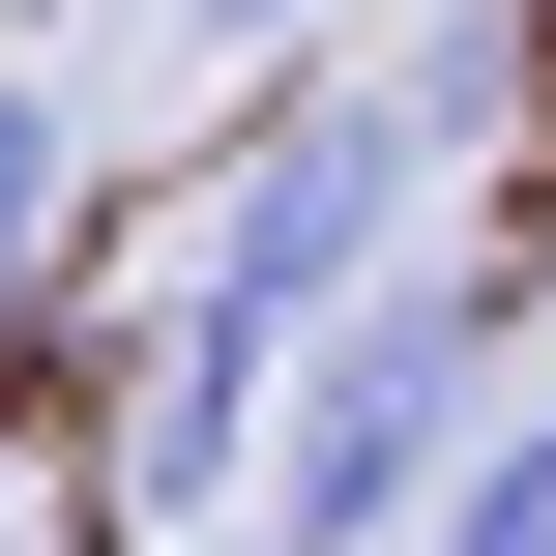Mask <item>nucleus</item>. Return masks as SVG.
<instances>
[{
  "mask_svg": "<svg viewBox=\"0 0 556 556\" xmlns=\"http://www.w3.org/2000/svg\"><path fill=\"white\" fill-rule=\"evenodd\" d=\"M498 469V293H381L323 381H293V469H264V556H440V498Z\"/></svg>",
  "mask_w": 556,
  "mask_h": 556,
  "instance_id": "1",
  "label": "nucleus"
},
{
  "mask_svg": "<svg viewBox=\"0 0 556 556\" xmlns=\"http://www.w3.org/2000/svg\"><path fill=\"white\" fill-rule=\"evenodd\" d=\"M59 235H88V88H59V59H0V323L59 293Z\"/></svg>",
  "mask_w": 556,
  "mask_h": 556,
  "instance_id": "2",
  "label": "nucleus"
},
{
  "mask_svg": "<svg viewBox=\"0 0 556 556\" xmlns=\"http://www.w3.org/2000/svg\"><path fill=\"white\" fill-rule=\"evenodd\" d=\"M440 556H556V381H528V440H498V469L440 498Z\"/></svg>",
  "mask_w": 556,
  "mask_h": 556,
  "instance_id": "3",
  "label": "nucleus"
},
{
  "mask_svg": "<svg viewBox=\"0 0 556 556\" xmlns=\"http://www.w3.org/2000/svg\"><path fill=\"white\" fill-rule=\"evenodd\" d=\"M176 29H235V59H264V29H293V0H176Z\"/></svg>",
  "mask_w": 556,
  "mask_h": 556,
  "instance_id": "4",
  "label": "nucleus"
}]
</instances>
